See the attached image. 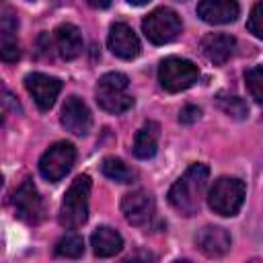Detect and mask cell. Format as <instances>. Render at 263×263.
Returning a JSON list of instances; mask_svg holds the SVG:
<instances>
[{
	"instance_id": "cell-1",
	"label": "cell",
	"mask_w": 263,
	"mask_h": 263,
	"mask_svg": "<svg viewBox=\"0 0 263 263\" xmlns=\"http://www.w3.org/2000/svg\"><path fill=\"white\" fill-rule=\"evenodd\" d=\"M208 179H210V168L205 164L201 162L189 164V168L168 189V203L183 216L197 214Z\"/></svg>"
},
{
	"instance_id": "cell-2",
	"label": "cell",
	"mask_w": 263,
	"mask_h": 263,
	"mask_svg": "<svg viewBox=\"0 0 263 263\" xmlns=\"http://www.w3.org/2000/svg\"><path fill=\"white\" fill-rule=\"evenodd\" d=\"M88 197H90V177L78 175L64 193L60 205L58 220L66 230L80 228L88 220Z\"/></svg>"
},
{
	"instance_id": "cell-3",
	"label": "cell",
	"mask_w": 263,
	"mask_h": 263,
	"mask_svg": "<svg viewBox=\"0 0 263 263\" xmlns=\"http://www.w3.org/2000/svg\"><path fill=\"white\" fill-rule=\"evenodd\" d=\"M127 86H129L127 76L121 72H109L101 76L97 82V92H95L99 107L113 115H119L132 109L134 97L127 92Z\"/></svg>"
},
{
	"instance_id": "cell-4",
	"label": "cell",
	"mask_w": 263,
	"mask_h": 263,
	"mask_svg": "<svg viewBox=\"0 0 263 263\" xmlns=\"http://www.w3.org/2000/svg\"><path fill=\"white\" fill-rule=\"evenodd\" d=\"M242 201H245V183L236 177H220L208 193L210 208L226 218L236 216Z\"/></svg>"
},
{
	"instance_id": "cell-5",
	"label": "cell",
	"mask_w": 263,
	"mask_h": 263,
	"mask_svg": "<svg viewBox=\"0 0 263 263\" xmlns=\"http://www.w3.org/2000/svg\"><path fill=\"white\" fill-rule=\"evenodd\" d=\"M181 29H183V23L179 14L166 6L152 10L142 21V31L148 37V41H152L154 45H164V43L175 41L181 35Z\"/></svg>"
},
{
	"instance_id": "cell-6",
	"label": "cell",
	"mask_w": 263,
	"mask_h": 263,
	"mask_svg": "<svg viewBox=\"0 0 263 263\" xmlns=\"http://www.w3.org/2000/svg\"><path fill=\"white\" fill-rule=\"evenodd\" d=\"M199 78V70L193 62L183 58H166L158 66V82L168 92H181L193 86Z\"/></svg>"
},
{
	"instance_id": "cell-7",
	"label": "cell",
	"mask_w": 263,
	"mask_h": 263,
	"mask_svg": "<svg viewBox=\"0 0 263 263\" xmlns=\"http://www.w3.org/2000/svg\"><path fill=\"white\" fill-rule=\"evenodd\" d=\"M74 160H76L74 146L70 142H55L39 158V173L45 181L58 183L70 173V168L74 166Z\"/></svg>"
},
{
	"instance_id": "cell-8",
	"label": "cell",
	"mask_w": 263,
	"mask_h": 263,
	"mask_svg": "<svg viewBox=\"0 0 263 263\" xmlns=\"http://www.w3.org/2000/svg\"><path fill=\"white\" fill-rule=\"evenodd\" d=\"M12 205L16 218L27 224H39L43 220V201L31 179L18 185V189L12 195Z\"/></svg>"
},
{
	"instance_id": "cell-9",
	"label": "cell",
	"mask_w": 263,
	"mask_h": 263,
	"mask_svg": "<svg viewBox=\"0 0 263 263\" xmlns=\"http://www.w3.org/2000/svg\"><path fill=\"white\" fill-rule=\"evenodd\" d=\"M25 86L29 90V95L33 97V101L37 103V107L41 111H47L53 107L60 90H62V82L53 76L41 74V72H33L25 76Z\"/></svg>"
},
{
	"instance_id": "cell-10",
	"label": "cell",
	"mask_w": 263,
	"mask_h": 263,
	"mask_svg": "<svg viewBox=\"0 0 263 263\" xmlns=\"http://www.w3.org/2000/svg\"><path fill=\"white\" fill-rule=\"evenodd\" d=\"M60 121L74 136H86L90 132V125H92V117H90V111H88L86 103L76 95L66 99V103L62 107Z\"/></svg>"
},
{
	"instance_id": "cell-11",
	"label": "cell",
	"mask_w": 263,
	"mask_h": 263,
	"mask_svg": "<svg viewBox=\"0 0 263 263\" xmlns=\"http://www.w3.org/2000/svg\"><path fill=\"white\" fill-rule=\"evenodd\" d=\"M121 212L132 226H146L154 216V201L146 191L136 189V191L123 195Z\"/></svg>"
},
{
	"instance_id": "cell-12",
	"label": "cell",
	"mask_w": 263,
	"mask_h": 263,
	"mask_svg": "<svg viewBox=\"0 0 263 263\" xmlns=\"http://www.w3.org/2000/svg\"><path fill=\"white\" fill-rule=\"evenodd\" d=\"M109 49L121 60H134L140 53V39L125 23H113L109 29Z\"/></svg>"
},
{
	"instance_id": "cell-13",
	"label": "cell",
	"mask_w": 263,
	"mask_h": 263,
	"mask_svg": "<svg viewBox=\"0 0 263 263\" xmlns=\"http://www.w3.org/2000/svg\"><path fill=\"white\" fill-rule=\"evenodd\" d=\"M240 8L236 0H199L197 16L210 25H226L236 21Z\"/></svg>"
},
{
	"instance_id": "cell-14",
	"label": "cell",
	"mask_w": 263,
	"mask_h": 263,
	"mask_svg": "<svg viewBox=\"0 0 263 263\" xmlns=\"http://www.w3.org/2000/svg\"><path fill=\"white\" fill-rule=\"evenodd\" d=\"M195 245L205 257H222L230 251V234L220 226H203L195 234Z\"/></svg>"
},
{
	"instance_id": "cell-15",
	"label": "cell",
	"mask_w": 263,
	"mask_h": 263,
	"mask_svg": "<svg viewBox=\"0 0 263 263\" xmlns=\"http://www.w3.org/2000/svg\"><path fill=\"white\" fill-rule=\"evenodd\" d=\"M236 47V39L228 33H210L201 39V53L216 66L226 64Z\"/></svg>"
},
{
	"instance_id": "cell-16",
	"label": "cell",
	"mask_w": 263,
	"mask_h": 263,
	"mask_svg": "<svg viewBox=\"0 0 263 263\" xmlns=\"http://www.w3.org/2000/svg\"><path fill=\"white\" fill-rule=\"evenodd\" d=\"M53 43L62 60H76L82 53V35L76 25L64 23L53 31Z\"/></svg>"
},
{
	"instance_id": "cell-17",
	"label": "cell",
	"mask_w": 263,
	"mask_h": 263,
	"mask_svg": "<svg viewBox=\"0 0 263 263\" xmlns=\"http://www.w3.org/2000/svg\"><path fill=\"white\" fill-rule=\"evenodd\" d=\"M90 247H92V253L97 257H101V259L113 257L123 249V238L115 228L99 226L90 236Z\"/></svg>"
},
{
	"instance_id": "cell-18",
	"label": "cell",
	"mask_w": 263,
	"mask_h": 263,
	"mask_svg": "<svg viewBox=\"0 0 263 263\" xmlns=\"http://www.w3.org/2000/svg\"><path fill=\"white\" fill-rule=\"evenodd\" d=\"M158 138H160V125L156 121H146L138 134H136V140H134V154L136 158H152L156 154V148H158Z\"/></svg>"
},
{
	"instance_id": "cell-19",
	"label": "cell",
	"mask_w": 263,
	"mask_h": 263,
	"mask_svg": "<svg viewBox=\"0 0 263 263\" xmlns=\"http://www.w3.org/2000/svg\"><path fill=\"white\" fill-rule=\"evenodd\" d=\"M101 171L105 177H109L111 181H117V183H132L136 177L134 168H129L121 158H115V156H107L101 164Z\"/></svg>"
},
{
	"instance_id": "cell-20",
	"label": "cell",
	"mask_w": 263,
	"mask_h": 263,
	"mask_svg": "<svg viewBox=\"0 0 263 263\" xmlns=\"http://www.w3.org/2000/svg\"><path fill=\"white\" fill-rule=\"evenodd\" d=\"M84 253V240L78 234H66L55 245V255L66 259H78Z\"/></svg>"
},
{
	"instance_id": "cell-21",
	"label": "cell",
	"mask_w": 263,
	"mask_h": 263,
	"mask_svg": "<svg viewBox=\"0 0 263 263\" xmlns=\"http://www.w3.org/2000/svg\"><path fill=\"white\" fill-rule=\"evenodd\" d=\"M218 107L232 119H245L249 115V107L240 97H230V95H218Z\"/></svg>"
},
{
	"instance_id": "cell-22",
	"label": "cell",
	"mask_w": 263,
	"mask_h": 263,
	"mask_svg": "<svg viewBox=\"0 0 263 263\" xmlns=\"http://www.w3.org/2000/svg\"><path fill=\"white\" fill-rule=\"evenodd\" d=\"M245 82L251 97L263 105V66H255L245 72Z\"/></svg>"
},
{
	"instance_id": "cell-23",
	"label": "cell",
	"mask_w": 263,
	"mask_h": 263,
	"mask_svg": "<svg viewBox=\"0 0 263 263\" xmlns=\"http://www.w3.org/2000/svg\"><path fill=\"white\" fill-rule=\"evenodd\" d=\"M0 55L6 64H12L21 58V47H18V41L14 37V33H2V39H0Z\"/></svg>"
},
{
	"instance_id": "cell-24",
	"label": "cell",
	"mask_w": 263,
	"mask_h": 263,
	"mask_svg": "<svg viewBox=\"0 0 263 263\" xmlns=\"http://www.w3.org/2000/svg\"><path fill=\"white\" fill-rule=\"evenodd\" d=\"M247 29H249L255 37L263 39V0H259V2L251 8L249 21H247Z\"/></svg>"
},
{
	"instance_id": "cell-25",
	"label": "cell",
	"mask_w": 263,
	"mask_h": 263,
	"mask_svg": "<svg viewBox=\"0 0 263 263\" xmlns=\"http://www.w3.org/2000/svg\"><path fill=\"white\" fill-rule=\"evenodd\" d=\"M199 115H201V111L195 105H185L181 109V113H179V121L185 123V125H189V123H195L199 119Z\"/></svg>"
},
{
	"instance_id": "cell-26",
	"label": "cell",
	"mask_w": 263,
	"mask_h": 263,
	"mask_svg": "<svg viewBox=\"0 0 263 263\" xmlns=\"http://www.w3.org/2000/svg\"><path fill=\"white\" fill-rule=\"evenodd\" d=\"M88 2V6H92V8H107L109 4H111V0H86Z\"/></svg>"
},
{
	"instance_id": "cell-27",
	"label": "cell",
	"mask_w": 263,
	"mask_h": 263,
	"mask_svg": "<svg viewBox=\"0 0 263 263\" xmlns=\"http://www.w3.org/2000/svg\"><path fill=\"white\" fill-rule=\"evenodd\" d=\"M125 2H129V4H134V6H144V4H148L150 0H125Z\"/></svg>"
}]
</instances>
